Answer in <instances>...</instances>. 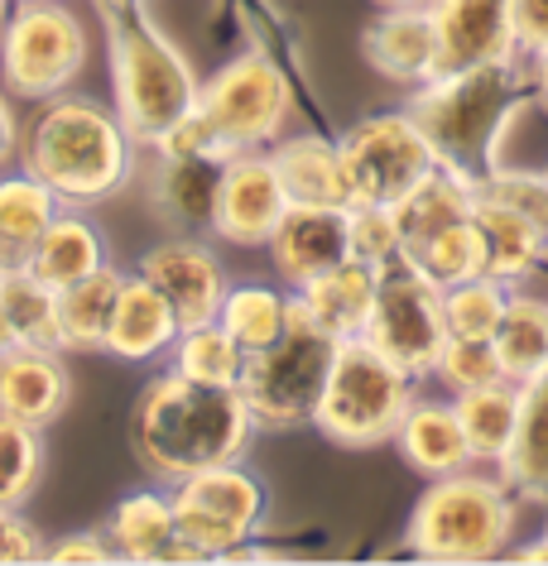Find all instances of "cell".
<instances>
[{"label":"cell","mask_w":548,"mask_h":566,"mask_svg":"<svg viewBox=\"0 0 548 566\" xmlns=\"http://www.w3.org/2000/svg\"><path fill=\"white\" fill-rule=\"evenodd\" d=\"M231 159L227 154H188V159L159 154V168H154V182H149V202L159 211V221H168L178 235L213 231L221 174H227Z\"/></svg>","instance_id":"18"},{"label":"cell","mask_w":548,"mask_h":566,"mask_svg":"<svg viewBox=\"0 0 548 566\" xmlns=\"http://www.w3.org/2000/svg\"><path fill=\"white\" fill-rule=\"evenodd\" d=\"M139 274L174 303L183 327L213 322L221 313L227 289H231L227 269H221L213 245H203L198 235H174V240H164V245H154L145 260H139Z\"/></svg>","instance_id":"13"},{"label":"cell","mask_w":548,"mask_h":566,"mask_svg":"<svg viewBox=\"0 0 548 566\" xmlns=\"http://www.w3.org/2000/svg\"><path fill=\"white\" fill-rule=\"evenodd\" d=\"M375 289H381V269L347 254L342 264L322 269L318 279H308L303 289H293V293H299L303 313L313 317L322 332L337 336V342H351V336H361L365 322H371Z\"/></svg>","instance_id":"19"},{"label":"cell","mask_w":548,"mask_h":566,"mask_svg":"<svg viewBox=\"0 0 548 566\" xmlns=\"http://www.w3.org/2000/svg\"><path fill=\"white\" fill-rule=\"evenodd\" d=\"M174 370L203 385H241L246 370V346L221 327V322H198V327H183L174 342Z\"/></svg>","instance_id":"36"},{"label":"cell","mask_w":548,"mask_h":566,"mask_svg":"<svg viewBox=\"0 0 548 566\" xmlns=\"http://www.w3.org/2000/svg\"><path fill=\"white\" fill-rule=\"evenodd\" d=\"M125 274L102 264L96 274L77 279L73 289L59 293V322H63V350H106V332L116 317Z\"/></svg>","instance_id":"29"},{"label":"cell","mask_w":548,"mask_h":566,"mask_svg":"<svg viewBox=\"0 0 548 566\" xmlns=\"http://www.w3.org/2000/svg\"><path fill=\"white\" fill-rule=\"evenodd\" d=\"M106 537L121 562H164L168 543L178 537L174 494H159V490L125 494V500L111 509Z\"/></svg>","instance_id":"28"},{"label":"cell","mask_w":548,"mask_h":566,"mask_svg":"<svg viewBox=\"0 0 548 566\" xmlns=\"http://www.w3.org/2000/svg\"><path fill=\"white\" fill-rule=\"evenodd\" d=\"M404 260H410L418 274H428L438 289H453L462 279H476L486 274V235H482V221L467 217L457 226H443L438 235L418 240V245L404 250Z\"/></svg>","instance_id":"35"},{"label":"cell","mask_w":548,"mask_h":566,"mask_svg":"<svg viewBox=\"0 0 548 566\" xmlns=\"http://www.w3.org/2000/svg\"><path fill=\"white\" fill-rule=\"evenodd\" d=\"M106 264V245H102V231L82 217L77 207H63L59 217H53V226L44 235H39V245L30 250V260H24V269H30L34 279H44L49 289H73L77 279L96 274V269Z\"/></svg>","instance_id":"24"},{"label":"cell","mask_w":548,"mask_h":566,"mask_svg":"<svg viewBox=\"0 0 548 566\" xmlns=\"http://www.w3.org/2000/svg\"><path fill=\"white\" fill-rule=\"evenodd\" d=\"M15 149H20V120H15V111H10L6 92H0V164H6Z\"/></svg>","instance_id":"46"},{"label":"cell","mask_w":548,"mask_h":566,"mask_svg":"<svg viewBox=\"0 0 548 566\" xmlns=\"http://www.w3.org/2000/svg\"><path fill=\"white\" fill-rule=\"evenodd\" d=\"M414 385L418 379L410 370H400L390 356H381L365 336H351V342L337 346L313 428L328 442L351 447V451L395 442L400 422L414 403Z\"/></svg>","instance_id":"6"},{"label":"cell","mask_w":548,"mask_h":566,"mask_svg":"<svg viewBox=\"0 0 548 566\" xmlns=\"http://www.w3.org/2000/svg\"><path fill=\"white\" fill-rule=\"evenodd\" d=\"M438 30V73L519 59L510 0H428Z\"/></svg>","instance_id":"14"},{"label":"cell","mask_w":548,"mask_h":566,"mask_svg":"<svg viewBox=\"0 0 548 566\" xmlns=\"http://www.w3.org/2000/svg\"><path fill=\"white\" fill-rule=\"evenodd\" d=\"M510 283L476 274L462 279L453 289H443V317H447V336H496L500 317L510 307Z\"/></svg>","instance_id":"37"},{"label":"cell","mask_w":548,"mask_h":566,"mask_svg":"<svg viewBox=\"0 0 548 566\" xmlns=\"http://www.w3.org/2000/svg\"><path fill=\"white\" fill-rule=\"evenodd\" d=\"M0 562H44V537L24 509H0Z\"/></svg>","instance_id":"43"},{"label":"cell","mask_w":548,"mask_h":566,"mask_svg":"<svg viewBox=\"0 0 548 566\" xmlns=\"http://www.w3.org/2000/svg\"><path fill=\"white\" fill-rule=\"evenodd\" d=\"M361 53L385 82L400 87H424L438 77V30H433L428 6L381 10L361 34Z\"/></svg>","instance_id":"16"},{"label":"cell","mask_w":548,"mask_h":566,"mask_svg":"<svg viewBox=\"0 0 548 566\" xmlns=\"http://www.w3.org/2000/svg\"><path fill=\"white\" fill-rule=\"evenodd\" d=\"M10 6H15V0H0V20H6V15H10Z\"/></svg>","instance_id":"50"},{"label":"cell","mask_w":548,"mask_h":566,"mask_svg":"<svg viewBox=\"0 0 548 566\" xmlns=\"http://www.w3.org/2000/svg\"><path fill=\"white\" fill-rule=\"evenodd\" d=\"M395 447L410 471H418L424 480H438V475H457L472 465V447H467V432H462V418H457V403L453 399H418L410 403L400 432H395Z\"/></svg>","instance_id":"20"},{"label":"cell","mask_w":548,"mask_h":566,"mask_svg":"<svg viewBox=\"0 0 548 566\" xmlns=\"http://www.w3.org/2000/svg\"><path fill=\"white\" fill-rule=\"evenodd\" d=\"M20 159L24 174L44 178L68 207H92L131 182L135 135L125 130L116 106L59 92L20 135Z\"/></svg>","instance_id":"2"},{"label":"cell","mask_w":548,"mask_h":566,"mask_svg":"<svg viewBox=\"0 0 548 566\" xmlns=\"http://www.w3.org/2000/svg\"><path fill=\"white\" fill-rule=\"evenodd\" d=\"M111 39V102L135 145H159L168 125H178L198 106V87L188 59L139 0H96Z\"/></svg>","instance_id":"4"},{"label":"cell","mask_w":548,"mask_h":566,"mask_svg":"<svg viewBox=\"0 0 548 566\" xmlns=\"http://www.w3.org/2000/svg\"><path fill=\"white\" fill-rule=\"evenodd\" d=\"M68 399H73V375L63 365V350L15 346L0 356V413L44 432L63 418Z\"/></svg>","instance_id":"17"},{"label":"cell","mask_w":548,"mask_h":566,"mask_svg":"<svg viewBox=\"0 0 548 566\" xmlns=\"http://www.w3.org/2000/svg\"><path fill=\"white\" fill-rule=\"evenodd\" d=\"M178 332H183V322L174 313V303H168L145 274H125L116 317H111V332H106V356L154 360L178 342Z\"/></svg>","instance_id":"21"},{"label":"cell","mask_w":548,"mask_h":566,"mask_svg":"<svg viewBox=\"0 0 548 566\" xmlns=\"http://www.w3.org/2000/svg\"><path fill=\"white\" fill-rule=\"evenodd\" d=\"M270 260L275 274L289 289H303L308 279H318L322 269L342 264L351 254V235H347V207H313V202H289L285 221L270 235Z\"/></svg>","instance_id":"15"},{"label":"cell","mask_w":548,"mask_h":566,"mask_svg":"<svg viewBox=\"0 0 548 566\" xmlns=\"http://www.w3.org/2000/svg\"><path fill=\"white\" fill-rule=\"evenodd\" d=\"M347 168V188L351 207L375 202V207H395L404 192H414L433 168H438V149L424 135V125L404 111H385V116H365L337 139Z\"/></svg>","instance_id":"9"},{"label":"cell","mask_w":548,"mask_h":566,"mask_svg":"<svg viewBox=\"0 0 548 566\" xmlns=\"http://www.w3.org/2000/svg\"><path fill=\"white\" fill-rule=\"evenodd\" d=\"M496 471L525 504H548V370L519 385V422Z\"/></svg>","instance_id":"22"},{"label":"cell","mask_w":548,"mask_h":566,"mask_svg":"<svg viewBox=\"0 0 548 566\" xmlns=\"http://www.w3.org/2000/svg\"><path fill=\"white\" fill-rule=\"evenodd\" d=\"M371 6H381V10H404V6H428V0H371Z\"/></svg>","instance_id":"49"},{"label":"cell","mask_w":548,"mask_h":566,"mask_svg":"<svg viewBox=\"0 0 548 566\" xmlns=\"http://www.w3.org/2000/svg\"><path fill=\"white\" fill-rule=\"evenodd\" d=\"M270 159L279 168V182H285L289 202L351 207V188H347V168H342V149H337V139H322V135L275 139Z\"/></svg>","instance_id":"23"},{"label":"cell","mask_w":548,"mask_h":566,"mask_svg":"<svg viewBox=\"0 0 548 566\" xmlns=\"http://www.w3.org/2000/svg\"><path fill=\"white\" fill-rule=\"evenodd\" d=\"M159 154H168V159H188V154H227L231 159V149H227V139H221L217 130H213V120L203 116L198 106L188 111L178 125H168L164 130V139L154 145Z\"/></svg>","instance_id":"42"},{"label":"cell","mask_w":548,"mask_h":566,"mask_svg":"<svg viewBox=\"0 0 548 566\" xmlns=\"http://www.w3.org/2000/svg\"><path fill=\"white\" fill-rule=\"evenodd\" d=\"M365 342L381 356H390L414 379H428L438 370V356L447 346V317H443V289L428 274H418L410 260H395L381 269V289L365 322Z\"/></svg>","instance_id":"11"},{"label":"cell","mask_w":548,"mask_h":566,"mask_svg":"<svg viewBox=\"0 0 548 566\" xmlns=\"http://www.w3.org/2000/svg\"><path fill=\"white\" fill-rule=\"evenodd\" d=\"M529 67L505 59L462 67V73H438L424 87H414L410 116L424 125L438 159L467 178H486L500 159L505 130L519 116L529 96Z\"/></svg>","instance_id":"3"},{"label":"cell","mask_w":548,"mask_h":566,"mask_svg":"<svg viewBox=\"0 0 548 566\" xmlns=\"http://www.w3.org/2000/svg\"><path fill=\"white\" fill-rule=\"evenodd\" d=\"M496 350L510 385H529L548 370V298L539 293H510V307L500 317Z\"/></svg>","instance_id":"32"},{"label":"cell","mask_w":548,"mask_h":566,"mask_svg":"<svg viewBox=\"0 0 548 566\" xmlns=\"http://www.w3.org/2000/svg\"><path fill=\"white\" fill-rule=\"evenodd\" d=\"M515 518L519 494L496 465H467L428 480L404 528V547L428 562H496L515 547Z\"/></svg>","instance_id":"5"},{"label":"cell","mask_w":548,"mask_h":566,"mask_svg":"<svg viewBox=\"0 0 548 566\" xmlns=\"http://www.w3.org/2000/svg\"><path fill=\"white\" fill-rule=\"evenodd\" d=\"M337 336H328L313 317L303 313L299 293H293V313L289 327L279 342H270L265 350H250L246 370H241V389L250 413H256V428L285 432V428H303L313 422L322 389H328L332 360H337Z\"/></svg>","instance_id":"7"},{"label":"cell","mask_w":548,"mask_h":566,"mask_svg":"<svg viewBox=\"0 0 548 566\" xmlns=\"http://www.w3.org/2000/svg\"><path fill=\"white\" fill-rule=\"evenodd\" d=\"M87 67V30L63 0H15L0 20V77L10 96L49 102Z\"/></svg>","instance_id":"8"},{"label":"cell","mask_w":548,"mask_h":566,"mask_svg":"<svg viewBox=\"0 0 548 566\" xmlns=\"http://www.w3.org/2000/svg\"><path fill=\"white\" fill-rule=\"evenodd\" d=\"M289 211V192L279 182V168L270 159V149H250L236 154L221 174V192H217V211H213V235L227 245H246L260 250L270 245L275 226Z\"/></svg>","instance_id":"12"},{"label":"cell","mask_w":548,"mask_h":566,"mask_svg":"<svg viewBox=\"0 0 548 566\" xmlns=\"http://www.w3.org/2000/svg\"><path fill=\"white\" fill-rule=\"evenodd\" d=\"M544 174H548V168H544Z\"/></svg>","instance_id":"52"},{"label":"cell","mask_w":548,"mask_h":566,"mask_svg":"<svg viewBox=\"0 0 548 566\" xmlns=\"http://www.w3.org/2000/svg\"><path fill=\"white\" fill-rule=\"evenodd\" d=\"M453 403H457L462 432H467V447H472V465H500L505 447L515 437V422H519V385L496 379L486 389L457 394Z\"/></svg>","instance_id":"31"},{"label":"cell","mask_w":548,"mask_h":566,"mask_svg":"<svg viewBox=\"0 0 548 566\" xmlns=\"http://www.w3.org/2000/svg\"><path fill=\"white\" fill-rule=\"evenodd\" d=\"M529 87H534V102H539L544 116H548V49L529 59Z\"/></svg>","instance_id":"47"},{"label":"cell","mask_w":548,"mask_h":566,"mask_svg":"<svg viewBox=\"0 0 548 566\" xmlns=\"http://www.w3.org/2000/svg\"><path fill=\"white\" fill-rule=\"evenodd\" d=\"M476 192L515 207L519 217H529L548 235V174H534V168H490L486 178H476Z\"/></svg>","instance_id":"41"},{"label":"cell","mask_w":548,"mask_h":566,"mask_svg":"<svg viewBox=\"0 0 548 566\" xmlns=\"http://www.w3.org/2000/svg\"><path fill=\"white\" fill-rule=\"evenodd\" d=\"M544 547H548V528H544Z\"/></svg>","instance_id":"51"},{"label":"cell","mask_w":548,"mask_h":566,"mask_svg":"<svg viewBox=\"0 0 548 566\" xmlns=\"http://www.w3.org/2000/svg\"><path fill=\"white\" fill-rule=\"evenodd\" d=\"M198 111L231 154L270 149L293 116V87L265 53H241L198 87Z\"/></svg>","instance_id":"10"},{"label":"cell","mask_w":548,"mask_h":566,"mask_svg":"<svg viewBox=\"0 0 548 566\" xmlns=\"http://www.w3.org/2000/svg\"><path fill=\"white\" fill-rule=\"evenodd\" d=\"M476 221H482V235H486V274L490 279L515 289V283H525L534 269H539L548 235L529 217H519L515 207L496 202V197L476 192Z\"/></svg>","instance_id":"26"},{"label":"cell","mask_w":548,"mask_h":566,"mask_svg":"<svg viewBox=\"0 0 548 566\" xmlns=\"http://www.w3.org/2000/svg\"><path fill=\"white\" fill-rule=\"evenodd\" d=\"M174 500L213 509V514L241 523V528L256 533L265 518V485L250 471H241V461H221L207 465V471H193L174 485Z\"/></svg>","instance_id":"30"},{"label":"cell","mask_w":548,"mask_h":566,"mask_svg":"<svg viewBox=\"0 0 548 566\" xmlns=\"http://www.w3.org/2000/svg\"><path fill=\"white\" fill-rule=\"evenodd\" d=\"M44 562H116V547L106 533H68L44 543Z\"/></svg>","instance_id":"45"},{"label":"cell","mask_w":548,"mask_h":566,"mask_svg":"<svg viewBox=\"0 0 548 566\" xmlns=\"http://www.w3.org/2000/svg\"><path fill=\"white\" fill-rule=\"evenodd\" d=\"M68 202L34 174H15L0 178V260L6 264H24L30 250L39 245V235L53 226Z\"/></svg>","instance_id":"27"},{"label":"cell","mask_w":548,"mask_h":566,"mask_svg":"<svg viewBox=\"0 0 548 566\" xmlns=\"http://www.w3.org/2000/svg\"><path fill=\"white\" fill-rule=\"evenodd\" d=\"M347 235H351V254L375 269L404 260V235H400L395 207H375V202L347 207Z\"/></svg>","instance_id":"40"},{"label":"cell","mask_w":548,"mask_h":566,"mask_svg":"<svg viewBox=\"0 0 548 566\" xmlns=\"http://www.w3.org/2000/svg\"><path fill=\"white\" fill-rule=\"evenodd\" d=\"M467 217H476V178L457 174V168H447V164H438L414 192H404L395 202L404 250L418 245V240H428V235H438L443 226L467 221Z\"/></svg>","instance_id":"25"},{"label":"cell","mask_w":548,"mask_h":566,"mask_svg":"<svg viewBox=\"0 0 548 566\" xmlns=\"http://www.w3.org/2000/svg\"><path fill=\"white\" fill-rule=\"evenodd\" d=\"M289 313H293V293H279L270 283H236V289H227V298H221L217 322L250 356V350H265L285 336Z\"/></svg>","instance_id":"34"},{"label":"cell","mask_w":548,"mask_h":566,"mask_svg":"<svg viewBox=\"0 0 548 566\" xmlns=\"http://www.w3.org/2000/svg\"><path fill=\"white\" fill-rule=\"evenodd\" d=\"M433 379H438L453 399L457 394H472V389H486V385H496V379H505L496 336H447Z\"/></svg>","instance_id":"39"},{"label":"cell","mask_w":548,"mask_h":566,"mask_svg":"<svg viewBox=\"0 0 548 566\" xmlns=\"http://www.w3.org/2000/svg\"><path fill=\"white\" fill-rule=\"evenodd\" d=\"M250 437H256V413L241 389L203 385L178 370L149 379L131 413L135 461L168 485H178L193 471H207V465L241 461Z\"/></svg>","instance_id":"1"},{"label":"cell","mask_w":548,"mask_h":566,"mask_svg":"<svg viewBox=\"0 0 548 566\" xmlns=\"http://www.w3.org/2000/svg\"><path fill=\"white\" fill-rule=\"evenodd\" d=\"M20 342H15V327H10V317L0 313V356H6V350H15Z\"/></svg>","instance_id":"48"},{"label":"cell","mask_w":548,"mask_h":566,"mask_svg":"<svg viewBox=\"0 0 548 566\" xmlns=\"http://www.w3.org/2000/svg\"><path fill=\"white\" fill-rule=\"evenodd\" d=\"M510 15H515L519 59L544 53L548 49V0H510Z\"/></svg>","instance_id":"44"},{"label":"cell","mask_w":548,"mask_h":566,"mask_svg":"<svg viewBox=\"0 0 548 566\" xmlns=\"http://www.w3.org/2000/svg\"><path fill=\"white\" fill-rule=\"evenodd\" d=\"M0 313L10 317L20 346L63 350V322H59V289L34 279L24 264H15L0 279Z\"/></svg>","instance_id":"33"},{"label":"cell","mask_w":548,"mask_h":566,"mask_svg":"<svg viewBox=\"0 0 548 566\" xmlns=\"http://www.w3.org/2000/svg\"><path fill=\"white\" fill-rule=\"evenodd\" d=\"M44 475V442L39 428L0 413V509H24Z\"/></svg>","instance_id":"38"}]
</instances>
